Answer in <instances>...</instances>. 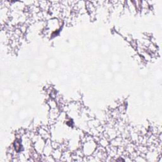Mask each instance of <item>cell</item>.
Here are the masks:
<instances>
[{
  "label": "cell",
  "instance_id": "cell-4",
  "mask_svg": "<svg viewBox=\"0 0 162 162\" xmlns=\"http://www.w3.org/2000/svg\"><path fill=\"white\" fill-rule=\"evenodd\" d=\"M125 6L127 7L128 10L129 11V12L131 14L135 15L137 14V10L136 8H135L133 1H125Z\"/></svg>",
  "mask_w": 162,
  "mask_h": 162
},
{
  "label": "cell",
  "instance_id": "cell-5",
  "mask_svg": "<svg viewBox=\"0 0 162 162\" xmlns=\"http://www.w3.org/2000/svg\"><path fill=\"white\" fill-rule=\"evenodd\" d=\"M63 151L61 150V148L58 149H54L52 153L51 156L54 158L55 161H59L61 159V157L62 156Z\"/></svg>",
  "mask_w": 162,
  "mask_h": 162
},
{
  "label": "cell",
  "instance_id": "cell-1",
  "mask_svg": "<svg viewBox=\"0 0 162 162\" xmlns=\"http://www.w3.org/2000/svg\"><path fill=\"white\" fill-rule=\"evenodd\" d=\"M63 24V21L62 19L52 17L51 19H49L46 22L45 30H46L47 32H49L51 36L53 32L60 31V30L61 27H62Z\"/></svg>",
  "mask_w": 162,
  "mask_h": 162
},
{
  "label": "cell",
  "instance_id": "cell-6",
  "mask_svg": "<svg viewBox=\"0 0 162 162\" xmlns=\"http://www.w3.org/2000/svg\"><path fill=\"white\" fill-rule=\"evenodd\" d=\"M100 125H101L100 122L98 120H95V119L91 120L87 122V126H88L89 129H95L96 127H98Z\"/></svg>",
  "mask_w": 162,
  "mask_h": 162
},
{
  "label": "cell",
  "instance_id": "cell-7",
  "mask_svg": "<svg viewBox=\"0 0 162 162\" xmlns=\"http://www.w3.org/2000/svg\"><path fill=\"white\" fill-rule=\"evenodd\" d=\"M47 104H48V106L50 107V109L56 108L58 107V104L57 102L56 101V99H52L51 98L47 101Z\"/></svg>",
  "mask_w": 162,
  "mask_h": 162
},
{
  "label": "cell",
  "instance_id": "cell-3",
  "mask_svg": "<svg viewBox=\"0 0 162 162\" xmlns=\"http://www.w3.org/2000/svg\"><path fill=\"white\" fill-rule=\"evenodd\" d=\"M37 134L46 141L51 139V132H50L49 129L45 127V126H42L38 129Z\"/></svg>",
  "mask_w": 162,
  "mask_h": 162
},
{
  "label": "cell",
  "instance_id": "cell-2",
  "mask_svg": "<svg viewBox=\"0 0 162 162\" xmlns=\"http://www.w3.org/2000/svg\"><path fill=\"white\" fill-rule=\"evenodd\" d=\"M54 149L52 146L51 144V139H48L46 141V144L44 148L42 154L44 156H49L52 155V153Z\"/></svg>",
  "mask_w": 162,
  "mask_h": 162
}]
</instances>
